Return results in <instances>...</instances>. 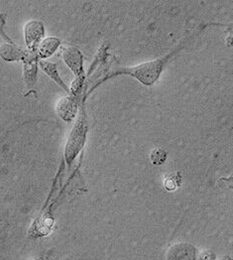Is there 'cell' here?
<instances>
[{
	"label": "cell",
	"instance_id": "cell-4",
	"mask_svg": "<svg viewBox=\"0 0 233 260\" xmlns=\"http://www.w3.org/2000/svg\"><path fill=\"white\" fill-rule=\"evenodd\" d=\"M44 34V26L39 21L29 22L25 26V39L30 50H33Z\"/></svg>",
	"mask_w": 233,
	"mask_h": 260
},
{
	"label": "cell",
	"instance_id": "cell-3",
	"mask_svg": "<svg viewBox=\"0 0 233 260\" xmlns=\"http://www.w3.org/2000/svg\"><path fill=\"white\" fill-rule=\"evenodd\" d=\"M62 55L65 64L69 66L77 79L82 78V74H84L82 53L75 47L66 46L62 48Z\"/></svg>",
	"mask_w": 233,
	"mask_h": 260
},
{
	"label": "cell",
	"instance_id": "cell-11",
	"mask_svg": "<svg viewBox=\"0 0 233 260\" xmlns=\"http://www.w3.org/2000/svg\"><path fill=\"white\" fill-rule=\"evenodd\" d=\"M165 187L169 190L173 191L178 187V183H177V178L176 177H170L167 178L165 181Z\"/></svg>",
	"mask_w": 233,
	"mask_h": 260
},
{
	"label": "cell",
	"instance_id": "cell-6",
	"mask_svg": "<svg viewBox=\"0 0 233 260\" xmlns=\"http://www.w3.org/2000/svg\"><path fill=\"white\" fill-rule=\"evenodd\" d=\"M74 102L70 98H64L59 102L58 113L64 120H72L75 116L74 112Z\"/></svg>",
	"mask_w": 233,
	"mask_h": 260
},
{
	"label": "cell",
	"instance_id": "cell-9",
	"mask_svg": "<svg viewBox=\"0 0 233 260\" xmlns=\"http://www.w3.org/2000/svg\"><path fill=\"white\" fill-rule=\"evenodd\" d=\"M27 61H25V75H26V81L29 85H32L34 83V79L36 77V65L35 60L36 56H28L26 55Z\"/></svg>",
	"mask_w": 233,
	"mask_h": 260
},
{
	"label": "cell",
	"instance_id": "cell-10",
	"mask_svg": "<svg viewBox=\"0 0 233 260\" xmlns=\"http://www.w3.org/2000/svg\"><path fill=\"white\" fill-rule=\"evenodd\" d=\"M166 157H167V152L164 149H156L152 152V155H151L152 162L156 165L162 164L166 160Z\"/></svg>",
	"mask_w": 233,
	"mask_h": 260
},
{
	"label": "cell",
	"instance_id": "cell-7",
	"mask_svg": "<svg viewBox=\"0 0 233 260\" xmlns=\"http://www.w3.org/2000/svg\"><path fill=\"white\" fill-rule=\"evenodd\" d=\"M60 45V41L58 38H46L42 43L39 46V54L43 58L49 57L50 55H52L57 48Z\"/></svg>",
	"mask_w": 233,
	"mask_h": 260
},
{
	"label": "cell",
	"instance_id": "cell-8",
	"mask_svg": "<svg viewBox=\"0 0 233 260\" xmlns=\"http://www.w3.org/2000/svg\"><path fill=\"white\" fill-rule=\"evenodd\" d=\"M40 65L49 77H51L56 83H58L61 87L64 88V90H66V91L69 90L66 86L64 85V82L61 80L58 72H57V65L56 64H53V63H50V62H47V61H41Z\"/></svg>",
	"mask_w": 233,
	"mask_h": 260
},
{
	"label": "cell",
	"instance_id": "cell-2",
	"mask_svg": "<svg viewBox=\"0 0 233 260\" xmlns=\"http://www.w3.org/2000/svg\"><path fill=\"white\" fill-rule=\"evenodd\" d=\"M85 122L84 116L81 115L73 127V129L70 133L69 140L65 146V159L69 163L71 164L72 160L75 158L77 153L80 151L82 146H84V139H85Z\"/></svg>",
	"mask_w": 233,
	"mask_h": 260
},
{
	"label": "cell",
	"instance_id": "cell-1",
	"mask_svg": "<svg viewBox=\"0 0 233 260\" xmlns=\"http://www.w3.org/2000/svg\"><path fill=\"white\" fill-rule=\"evenodd\" d=\"M183 46H184V43L182 41L176 49H174L171 53L167 54L166 56L158 58V59L153 60V61H150L147 63H143V64H140V65L135 66V67H121L119 64H115L111 69L108 70L107 74H106L103 78H101V80L97 81L92 86L90 90L88 91V93H90L95 87H98L101 84L106 82V80H109L110 78L116 77L118 75L131 76V77L135 78L136 80H138L143 85L148 86V87L154 85L158 81V79H159L160 75L162 74L163 69H164L165 65L167 64V62L175 54H177L183 48Z\"/></svg>",
	"mask_w": 233,
	"mask_h": 260
},
{
	"label": "cell",
	"instance_id": "cell-5",
	"mask_svg": "<svg viewBox=\"0 0 233 260\" xmlns=\"http://www.w3.org/2000/svg\"><path fill=\"white\" fill-rule=\"evenodd\" d=\"M0 57L5 61H19L26 57V53L12 44H4L0 47Z\"/></svg>",
	"mask_w": 233,
	"mask_h": 260
}]
</instances>
